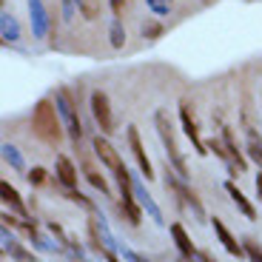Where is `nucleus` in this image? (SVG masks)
Listing matches in <instances>:
<instances>
[{
	"label": "nucleus",
	"mask_w": 262,
	"mask_h": 262,
	"mask_svg": "<svg viewBox=\"0 0 262 262\" xmlns=\"http://www.w3.org/2000/svg\"><path fill=\"white\" fill-rule=\"evenodd\" d=\"M32 128L46 145H60L63 125H60V117H57V105H52L49 100H40L32 112Z\"/></svg>",
	"instance_id": "1"
},
{
	"label": "nucleus",
	"mask_w": 262,
	"mask_h": 262,
	"mask_svg": "<svg viewBox=\"0 0 262 262\" xmlns=\"http://www.w3.org/2000/svg\"><path fill=\"white\" fill-rule=\"evenodd\" d=\"M154 120H157V131H160V137H163L165 154H168V163L174 165V171H177V177H180V180H188V165H185L183 154H180V148H177V140H174V131H171L168 112H163V108H160Z\"/></svg>",
	"instance_id": "2"
},
{
	"label": "nucleus",
	"mask_w": 262,
	"mask_h": 262,
	"mask_svg": "<svg viewBox=\"0 0 262 262\" xmlns=\"http://www.w3.org/2000/svg\"><path fill=\"white\" fill-rule=\"evenodd\" d=\"M89 105H92V114H94V123L100 125L103 134H112L114 131V114H112V103L103 92H92L89 97Z\"/></svg>",
	"instance_id": "3"
},
{
	"label": "nucleus",
	"mask_w": 262,
	"mask_h": 262,
	"mask_svg": "<svg viewBox=\"0 0 262 262\" xmlns=\"http://www.w3.org/2000/svg\"><path fill=\"white\" fill-rule=\"evenodd\" d=\"M180 120H183V131L188 134V140H191V148L200 154V157H205L208 154V148H205V140L200 137V128H196V120H194V112H191V105L185 103H180Z\"/></svg>",
	"instance_id": "4"
},
{
	"label": "nucleus",
	"mask_w": 262,
	"mask_h": 262,
	"mask_svg": "<svg viewBox=\"0 0 262 262\" xmlns=\"http://www.w3.org/2000/svg\"><path fill=\"white\" fill-rule=\"evenodd\" d=\"M54 105H57V112H60V117H63L69 134H72V140L77 143L80 134H83V128H80V117L74 114V105H72V100H69V92H66V89H60V92H57V103H54Z\"/></svg>",
	"instance_id": "5"
},
{
	"label": "nucleus",
	"mask_w": 262,
	"mask_h": 262,
	"mask_svg": "<svg viewBox=\"0 0 262 262\" xmlns=\"http://www.w3.org/2000/svg\"><path fill=\"white\" fill-rule=\"evenodd\" d=\"M125 137H128V148H131V154H134V160H137L140 171H143V177H145V180H154L151 160H148V154H145L143 143H140V131L134 128V125H128V128H125Z\"/></svg>",
	"instance_id": "6"
},
{
	"label": "nucleus",
	"mask_w": 262,
	"mask_h": 262,
	"mask_svg": "<svg viewBox=\"0 0 262 262\" xmlns=\"http://www.w3.org/2000/svg\"><path fill=\"white\" fill-rule=\"evenodd\" d=\"M165 185H168V188L174 191V194H177L185 205H191V208H194V216L200 220V223H203V220H205V211H203V203H200V200L194 196V191H191V188H185L183 183H177V180L171 177V174H165Z\"/></svg>",
	"instance_id": "7"
},
{
	"label": "nucleus",
	"mask_w": 262,
	"mask_h": 262,
	"mask_svg": "<svg viewBox=\"0 0 262 262\" xmlns=\"http://www.w3.org/2000/svg\"><path fill=\"white\" fill-rule=\"evenodd\" d=\"M94 151H97V157L103 160V163L108 165V168H112L114 174L125 168V165H123V160H120V154H117V148H114V145L108 143L105 137H100V134L94 137Z\"/></svg>",
	"instance_id": "8"
},
{
	"label": "nucleus",
	"mask_w": 262,
	"mask_h": 262,
	"mask_svg": "<svg viewBox=\"0 0 262 262\" xmlns=\"http://www.w3.org/2000/svg\"><path fill=\"white\" fill-rule=\"evenodd\" d=\"M171 236H174V245H177V251L183 254V259H191V262H200V251H196V245L191 243V236L185 234V228L180 223L171 225Z\"/></svg>",
	"instance_id": "9"
},
{
	"label": "nucleus",
	"mask_w": 262,
	"mask_h": 262,
	"mask_svg": "<svg viewBox=\"0 0 262 262\" xmlns=\"http://www.w3.org/2000/svg\"><path fill=\"white\" fill-rule=\"evenodd\" d=\"M214 231H216V236H220V243H223V248L228 251L231 256H236V259H243V256H245V245H239V243H236V239H234V234H231V231L223 225V220H216V216H214Z\"/></svg>",
	"instance_id": "10"
},
{
	"label": "nucleus",
	"mask_w": 262,
	"mask_h": 262,
	"mask_svg": "<svg viewBox=\"0 0 262 262\" xmlns=\"http://www.w3.org/2000/svg\"><path fill=\"white\" fill-rule=\"evenodd\" d=\"M223 145H225V151H228V160H231V165H234L239 174H243L245 168H248V163H245V157H243V151H239V145H236V140H234V131L225 125L223 128Z\"/></svg>",
	"instance_id": "11"
},
{
	"label": "nucleus",
	"mask_w": 262,
	"mask_h": 262,
	"mask_svg": "<svg viewBox=\"0 0 262 262\" xmlns=\"http://www.w3.org/2000/svg\"><path fill=\"white\" fill-rule=\"evenodd\" d=\"M54 168H57V180L66 185V188H69V191H74V188H77V168H74V163H72V160L60 154V157L54 160Z\"/></svg>",
	"instance_id": "12"
},
{
	"label": "nucleus",
	"mask_w": 262,
	"mask_h": 262,
	"mask_svg": "<svg viewBox=\"0 0 262 262\" xmlns=\"http://www.w3.org/2000/svg\"><path fill=\"white\" fill-rule=\"evenodd\" d=\"M225 191L231 194V200H234V205H236V208L243 211V216H245V220H256V208L248 203V196H245L243 191L236 188L234 183H225Z\"/></svg>",
	"instance_id": "13"
},
{
	"label": "nucleus",
	"mask_w": 262,
	"mask_h": 262,
	"mask_svg": "<svg viewBox=\"0 0 262 262\" xmlns=\"http://www.w3.org/2000/svg\"><path fill=\"white\" fill-rule=\"evenodd\" d=\"M0 194H3V203H6V205H12V208L17 211V216H23V220H29V214H26V205L20 203V194H17V191H14L12 185L6 183V180L0 183Z\"/></svg>",
	"instance_id": "14"
},
{
	"label": "nucleus",
	"mask_w": 262,
	"mask_h": 262,
	"mask_svg": "<svg viewBox=\"0 0 262 262\" xmlns=\"http://www.w3.org/2000/svg\"><path fill=\"white\" fill-rule=\"evenodd\" d=\"M3 236H6V245H3V248H6V251H9V254H12L17 262H37V256H34V254H29L26 248H20L17 243H12V236H9V231H3Z\"/></svg>",
	"instance_id": "15"
},
{
	"label": "nucleus",
	"mask_w": 262,
	"mask_h": 262,
	"mask_svg": "<svg viewBox=\"0 0 262 262\" xmlns=\"http://www.w3.org/2000/svg\"><path fill=\"white\" fill-rule=\"evenodd\" d=\"M32 14H34V32H37V37H43V32H46V12H43V3L40 0H32Z\"/></svg>",
	"instance_id": "16"
},
{
	"label": "nucleus",
	"mask_w": 262,
	"mask_h": 262,
	"mask_svg": "<svg viewBox=\"0 0 262 262\" xmlns=\"http://www.w3.org/2000/svg\"><path fill=\"white\" fill-rule=\"evenodd\" d=\"M248 154L262 165V140L254 134V128H251V125H248Z\"/></svg>",
	"instance_id": "17"
},
{
	"label": "nucleus",
	"mask_w": 262,
	"mask_h": 262,
	"mask_svg": "<svg viewBox=\"0 0 262 262\" xmlns=\"http://www.w3.org/2000/svg\"><path fill=\"white\" fill-rule=\"evenodd\" d=\"M17 34H20L17 20H14L9 12H3V37H6V40H17Z\"/></svg>",
	"instance_id": "18"
},
{
	"label": "nucleus",
	"mask_w": 262,
	"mask_h": 262,
	"mask_svg": "<svg viewBox=\"0 0 262 262\" xmlns=\"http://www.w3.org/2000/svg\"><path fill=\"white\" fill-rule=\"evenodd\" d=\"M85 180H89V183H92L94 188L100 191V194H112V191H108V183H105V180L100 177L97 171H85Z\"/></svg>",
	"instance_id": "19"
},
{
	"label": "nucleus",
	"mask_w": 262,
	"mask_h": 262,
	"mask_svg": "<svg viewBox=\"0 0 262 262\" xmlns=\"http://www.w3.org/2000/svg\"><path fill=\"white\" fill-rule=\"evenodd\" d=\"M245 256H248V262H262V248L254 239H245Z\"/></svg>",
	"instance_id": "20"
},
{
	"label": "nucleus",
	"mask_w": 262,
	"mask_h": 262,
	"mask_svg": "<svg viewBox=\"0 0 262 262\" xmlns=\"http://www.w3.org/2000/svg\"><path fill=\"white\" fill-rule=\"evenodd\" d=\"M112 43H114L117 49L125 43V29L120 26V20H114V23H112Z\"/></svg>",
	"instance_id": "21"
},
{
	"label": "nucleus",
	"mask_w": 262,
	"mask_h": 262,
	"mask_svg": "<svg viewBox=\"0 0 262 262\" xmlns=\"http://www.w3.org/2000/svg\"><path fill=\"white\" fill-rule=\"evenodd\" d=\"M143 34L154 40V37H160V34H163V26H160V23H145V26H143Z\"/></svg>",
	"instance_id": "22"
},
{
	"label": "nucleus",
	"mask_w": 262,
	"mask_h": 262,
	"mask_svg": "<svg viewBox=\"0 0 262 262\" xmlns=\"http://www.w3.org/2000/svg\"><path fill=\"white\" fill-rule=\"evenodd\" d=\"M43 180H46V171H43V168H32L29 183H32V185H43Z\"/></svg>",
	"instance_id": "23"
},
{
	"label": "nucleus",
	"mask_w": 262,
	"mask_h": 262,
	"mask_svg": "<svg viewBox=\"0 0 262 262\" xmlns=\"http://www.w3.org/2000/svg\"><path fill=\"white\" fill-rule=\"evenodd\" d=\"M83 14H85L89 20L97 17V3H94V0H83Z\"/></svg>",
	"instance_id": "24"
},
{
	"label": "nucleus",
	"mask_w": 262,
	"mask_h": 262,
	"mask_svg": "<svg viewBox=\"0 0 262 262\" xmlns=\"http://www.w3.org/2000/svg\"><path fill=\"white\" fill-rule=\"evenodd\" d=\"M148 6H151V9H154V12H160V14H163V12H165V9H168V6H171V0H148Z\"/></svg>",
	"instance_id": "25"
},
{
	"label": "nucleus",
	"mask_w": 262,
	"mask_h": 262,
	"mask_svg": "<svg viewBox=\"0 0 262 262\" xmlns=\"http://www.w3.org/2000/svg\"><path fill=\"white\" fill-rule=\"evenodd\" d=\"M66 196H69V200H74V203H80V205H92V203H89V200H85L83 194H80L77 188H74V191H66Z\"/></svg>",
	"instance_id": "26"
},
{
	"label": "nucleus",
	"mask_w": 262,
	"mask_h": 262,
	"mask_svg": "<svg viewBox=\"0 0 262 262\" xmlns=\"http://www.w3.org/2000/svg\"><path fill=\"white\" fill-rule=\"evenodd\" d=\"M123 6H125V0H112V12H114V14L123 12Z\"/></svg>",
	"instance_id": "27"
},
{
	"label": "nucleus",
	"mask_w": 262,
	"mask_h": 262,
	"mask_svg": "<svg viewBox=\"0 0 262 262\" xmlns=\"http://www.w3.org/2000/svg\"><path fill=\"white\" fill-rule=\"evenodd\" d=\"M200 262H216V259L208 254V251H200Z\"/></svg>",
	"instance_id": "28"
},
{
	"label": "nucleus",
	"mask_w": 262,
	"mask_h": 262,
	"mask_svg": "<svg viewBox=\"0 0 262 262\" xmlns=\"http://www.w3.org/2000/svg\"><path fill=\"white\" fill-rule=\"evenodd\" d=\"M256 196H259V203H262V174L256 177Z\"/></svg>",
	"instance_id": "29"
},
{
	"label": "nucleus",
	"mask_w": 262,
	"mask_h": 262,
	"mask_svg": "<svg viewBox=\"0 0 262 262\" xmlns=\"http://www.w3.org/2000/svg\"><path fill=\"white\" fill-rule=\"evenodd\" d=\"M105 259H108V262H117V256H114V254H105Z\"/></svg>",
	"instance_id": "30"
}]
</instances>
